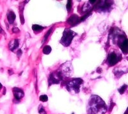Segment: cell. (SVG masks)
<instances>
[{"label":"cell","instance_id":"6da1fadb","mask_svg":"<svg viewBox=\"0 0 128 114\" xmlns=\"http://www.w3.org/2000/svg\"><path fill=\"white\" fill-rule=\"evenodd\" d=\"M106 112L105 102L97 95L92 96L88 103L87 114H105Z\"/></svg>","mask_w":128,"mask_h":114},{"label":"cell","instance_id":"7a4b0ae2","mask_svg":"<svg viewBox=\"0 0 128 114\" xmlns=\"http://www.w3.org/2000/svg\"><path fill=\"white\" fill-rule=\"evenodd\" d=\"M83 83L81 78H72L66 83L67 90L72 94H78L80 91V87Z\"/></svg>","mask_w":128,"mask_h":114},{"label":"cell","instance_id":"3957f363","mask_svg":"<svg viewBox=\"0 0 128 114\" xmlns=\"http://www.w3.org/2000/svg\"><path fill=\"white\" fill-rule=\"evenodd\" d=\"M76 35V33L70 29H65L63 33V36L60 40L61 44L65 47H67L71 44L72 40Z\"/></svg>","mask_w":128,"mask_h":114},{"label":"cell","instance_id":"277c9868","mask_svg":"<svg viewBox=\"0 0 128 114\" xmlns=\"http://www.w3.org/2000/svg\"><path fill=\"white\" fill-rule=\"evenodd\" d=\"M115 37H118V45L121 49L122 52L125 55L128 54V39L125 37L124 33L117 34L115 35Z\"/></svg>","mask_w":128,"mask_h":114},{"label":"cell","instance_id":"5b68a950","mask_svg":"<svg viewBox=\"0 0 128 114\" xmlns=\"http://www.w3.org/2000/svg\"><path fill=\"white\" fill-rule=\"evenodd\" d=\"M122 59V56L120 53L118 52L113 51L109 53L108 58H107L106 62L109 66H113L117 64Z\"/></svg>","mask_w":128,"mask_h":114},{"label":"cell","instance_id":"8992f818","mask_svg":"<svg viewBox=\"0 0 128 114\" xmlns=\"http://www.w3.org/2000/svg\"><path fill=\"white\" fill-rule=\"evenodd\" d=\"M63 76L60 70H56L54 72L51 73L48 79L49 85H51L53 84H58L63 79Z\"/></svg>","mask_w":128,"mask_h":114},{"label":"cell","instance_id":"52a82bcc","mask_svg":"<svg viewBox=\"0 0 128 114\" xmlns=\"http://www.w3.org/2000/svg\"><path fill=\"white\" fill-rule=\"evenodd\" d=\"M112 4L113 1H99L95 6V9L100 12L109 11Z\"/></svg>","mask_w":128,"mask_h":114},{"label":"cell","instance_id":"ba28073f","mask_svg":"<svg viewBox=\"0 0 128 114\" xmlns=\"http://www.w3.org/2000/svg\"><path fill=\"white\" fill-rule=\"evenodd\" d=\"M60 71L63 76L69 77L71 76L72 72L73 71V67L72 66L71 61H67L62 66Z\"/></svg>","mask_w":128,"mask_h":114},{"label":"cell","instance_id":"9c48e42d","mask_svg":"<svg viewBox=\"0 0 128 114\" xmlns=\"http://www.w3.org/2000/svg\"><path fill=\"white\" fill-rule=\"evenodd\" d=\"M81 21V18H79L78 15L76 14H73L67 20L68 24H70L71 26H76L78 24H79Z\"/></svg>","mask_w":128,"mask_h":114},{"label":"cell","instance_id":"30bf717a","mask_svg":"<svg viewBox=\"0 0 128 114\" xmlns=\"http://www.w3.org/2000/svg\"><path fill=\"white\" fill-rule=\"evenodd\" d=\"M13 94L16 100L21 99L24 96V93L21 88L18 87H14L13 88Z\"/></svg>","mask_w":128,"mask_h":114},{"label":"cell","instance_id":"8fae6325","mask_svg":"<svg viewBox=\"0 0 128 114\" xmlns=\"http://www.w3.org/2000/svg\"><path fill=\"white\" fill-rule=\"evenodd\" d=\"M113 72L114 73L116 78H120L124 74H126V72H128V70H125L124 68H120V67H117L113 69Z\"/></svg>","mask_w":128,"mask_h":114},{"label":"cell","instance_id":"7c38bea8","mask_svg":"<svg viewBox=\"0 0 128 114\" xmlns=\"http://www.w3.org/2000/svg\"><path fill=\"white\" fill-rule=\"evenodd\" d=\"M7 19H8L9 23L10 24L13 23L14 21L15 20V18H16V15H15V13L12 10H9V12H7Z\"/></svg>","mask_w":128,"mask_h":114},{"label":"cell","instance_id":"4fadbf2b","mask_svg":"<svg viewBox=\"0 0 128 114\" xmlns=\"http://www.w3.org/2000/svg\"><path fill=\"white\" fill-rule=\"evenodd\" d=\"M19 40L18 39H13L9 43V49L11 51H13L19 47Z\"/></svg>","mask_w":128,"mask_h":114},{"label":"cell","instance_id":"5bb4252c","mask_svg":"<svg viewBox=\"0 0 128 114\" xmlns=\"http://www.w3.org/2000/svg\"><path fill=\"white\" fill-rule=\"evenodd\" d=\"M51 51H52V49L51 48V46L46 45V46L44 47L42 51H43L44 54H45V55H49V54H50V53L51 52Z\"/></svg>","mask_w":128,"mask_h":114},{"label":"cell","instance_id":"9a60e30c","mask_svg":"<svg viewBox=\"0 0 128 114\" xmlns=\"http://www.w3.org/2000/svg\"><path fill=\"white\" fill-rule=\"evenodd\" d=\"M32 29L34 31H37V32H39V31H40L41 30H44V28L41 26H40V25H38V24H33L32 26Z\"/></svg>","mask_w":128,"mask_h":114},{"label":"cell","instance_id":"2e32d148","mask_svg":"<svg viewBox=\"0 0 128 114\" xmlns=\"http://www.w3.org/2000/svg\"><path fill=\"white\" fill-rule=\"evenodd\" d=\"M128 86L126 85V84H124V85H123L121 87H120L119 89H118V91H119V92L120 94H123L124 92H125V91L126 90V89L128 88Z\"/></svg>","mask_w":128,"mask_h":114},{"label":"cell","instance_id":"e0dca14e","mask_svg":"<svg viewBox=\"0 0 128 114\" xmlns=\"http://www.w3.org/2000/svg\"><path fill=\"white\" fill-rule=\"evenodd\" d=\"M39 99L40 101H42V102H46V101H48V97L47 95H41L39 97Z\"/></svg>","mask_w":128,"mask_h":114},{"label":"cell","instance_id":"ac0fdd59","mask_svg":"<svg viewBox=\"0 0 128 114\" xmlns=\"http://www.w3.org/2000/svg\"><path fill=\"white\" fill-rule=\"evenodd\" d=\"M39 113L40 114H47V112L44 109L43 106L40 105L39 108Z\"/></svg>","mask_w":128,"mask_h":114},{"label":"cell","instance_id":"d6986e66","mask_svg":"<svg viewBox=\"0 0 128 114\" xmlns=\"http://www.w3.org/2000/svg\"><path fill=\"white\" fill-rule=\"evenodd\" d=\"M52 30H53V28H51L48 31V32H47V33H46V35H45V36H44V37L43 40H42V44H43L44 42H45V41H46V40H47V39H48V37H49V35L50 34H51V32L52 31Z\"/></svg>","mask_w":128,"mask_h":114},{"label":"cell","instance_id":"ffe728a7","mask_svg":"<svg viewBox=\"0 0 128 114\" xmlns=\"http://www.w3.org/2000/svg\"><path fill=\"white\" fill-rule=\"evenodd\" d=\"M67 10L68 12L71 11V10L72 9V1H68L67 4Z\"/></svg>","mask_w":128,"mask_h":114},{"label":"cell","instance_id":"44dd1931","mask_svg":"<svg viewBox=\"0 0 128 114\" xmlns=\"http://www.w3.org/2000/svg\"><path fill=\"white\" fill-rule=\"evenodd\" d=\"M12 31H13V33H19V32H20V30L18 28V27H13V28H12Z\"/></svg>","mask_w":128,"mask_h":114},{"label":"cell","instance_id":"7402d4cb","mask_svg":"<svg viewBox=\"0 0 128 114\" xmlns=\"http://www.w3.org/2000/svg\"><path fill=\"white\" fill-rule=\"evenodd\" d=\"M115 106V103H113L112 101L111 102V104H110V111H111L112 110V109H113V107Z\"/></svg>","mask_w":128,"mask_h":114},{"label":"cell","instance_id":"603a6c76","mask_svg":"<svg viewBox=\"0 0 128 114\" xmlns=\"http://www.w3.org/2000/svg\"><path fill=\"white\" fill-rule=\"evenodd\" d=\"M21 55H22V51L21 50V49H19L18 52H17V55H18L19 57H20V56Z\"/></svg>","mask_w":128,"mask_h":114},{"label":"cell","instance_id":"cb8c5ba5","mask_svg":"<svg viewBox=\"0 0 128 114\" xmlns=\"http://www.w3.org/2000/svg\"><path fill=\"white\" fill-rule=\"evenodd\" d=\"M124 114H128V107L127 108V109H126V112H124Z\"/></svg>","mask_w":128,"mask_h":114},{"label":"cell","instance_id":"d4e9b609","mask_svg":"<svg viewBox=\"0 0 128 114\" xmlns=\"http://www.w3.org/2000/svg\"><path fill=\"white\" fill-rule=\"evenodd\" d=\"M3 33V30H2V28H1V26H0V33Z\"/></svg>","mask_w":128,"mask_h":114},{"label":"cell","instance_id":"484cf974","mask_svg":"<svg viewBox=\"0 0 128 114\" xmlns=\"http://www.w3.org/2000/svg\"><path fill=\"white\" fill-rule=\"evenodd\" d=\"M1 88H2V85H1V83H0V89H1Z\"/></svg>","mask_w":128,"mask_h":114},{"label":"cell","instance_id":"4316f807","mask_svg":"<svg viewBox=\"0 0 128 114\" xmlns=\"http://www.w3.org/2000/svg\"></svg>","mask_w":128,"mask_h":114}]
</instances>
